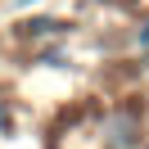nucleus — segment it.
I'll list each match as a JSON object with an SVG mask.
<instances>
[{"instance_id":"nucleus-1","label":"nucleus","mask_w":149,"mask_h":149,"mask_svg":"<svg viewBox=\"0 0 149 149\" xmlns=\"http://www.w3.org/2000/svg\"><path fill=\"white\" fill-rule=\"evenodd\" d=\"M149 140V109L136 100L109 104L104 118L95 122V145L100 149H140Z\"/></svg>"},{"instance_id":"nucleus-2","label":"nucleus","mask_w":149,"mask_h":149,"mask_svg":"<svg viewBox=\"0 0 149 149\" xmlns=\"http://www.w3.org/2000/svg\"><path fill=\"white\" fill-rule=\"evenodd\" d=\"M68 18H54V14H36V18H23L18 23V36L32 41V45H45V41H63L68 36Z\"/></svg>"},{"instance_id":"nucleus-3","label":"nucleus","mask_w":149,"mask_h":149,"mask_svg":"<svg viewBox=\"0 0 149 149\" xmlns=\"http://www.w3.org/2000/svg\"><path fill=\"white\" fill-rule=\"evenodd\" d=\"M9 127H14V104L5 100V95H0V136H5Z\"/></svg>"},{"instance_id":"nucleus-4","label":"nucleus","mask_w":149,"mask_h":149,"mask_svg":"<svg viewBox=\"0 0 149 149\" xmlns=\"http://www.w3.org/2000/svg\"><path fill=\"white\" fill-rule=\"evenodd\" d=\"M32 5H41V0H9V9H32Z\"/></svg>"},{"instance_id":"nucleus-5","label":"nucleus","mask_w":149,"mask_h":149,"mask_svg":"<svg viewBox=\"0 0 149 149\" xmlns=\"http://www.w3.org/2000/svg\"><path fill=\"white\" fill-rule=\"evenodd\" d=\"M140 149H149V140H145V145H140Z\"/></svg>"},{"instance_id":"nucleus-6","label":"nucleus","mask_w":149,"mask_h":149,"mask_svg":"<svg viewBox=\"0 0 149 149\" xmlns=\"http://www.w3.org/2000/svg\"><path fill=\"white\" fill-rule=\"evenodd\" d=\"M0 5H9V0H0Z\"/></svg>"}]
</instances>
